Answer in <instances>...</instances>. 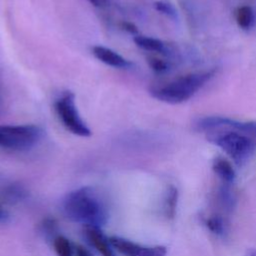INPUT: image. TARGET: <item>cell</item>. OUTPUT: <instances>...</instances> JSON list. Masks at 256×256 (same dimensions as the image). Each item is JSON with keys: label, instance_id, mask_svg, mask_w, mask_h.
<instances>
[{"label": "cell", "instance_id": "obj_23", "mask_svg": "<svg viewBox=\"0 0 256 256\" xmlns=\"http://www.w3.org/2000/svg\"><path fill=\"white\" fill-rule=\"evenodd\" d=\"M93 6L95 7H101L104 4L105 0H88Z\"/></svg>", "mask_w": 256, "mask_h": 256}, {"label": "cell", "instance_id": "obj_25", "mask_svg": "<svg viewBox=\"0 0 256 256\" xmlns=\"http://www.w3.org/2000/svg\"><path fill=\"white\" fill-rule=\"evenodd\" d=\"M249 256H256V250L252 251V252L249 254Z\"/></svg>", "mask_w": 256, "mask_h": 256}, {"label": "cell", "instance_id": "obj_20", "mask_svg": "<svg viewBox=\"0 0 256 256\" xmlns=\"http://www.w3.org/2000/svg\"><path fill=\"white\" fill-rule=\"evenodd\" d=\"M154 7L157 11H159L163 14H166L168 16H174L175 15V11H174L173 7L170 4H168L164 1H156L154 3Z\"/></svg>", "mask_w": 256, "mask_h": 256}, {"label": "cell", "instance_id": "obj_16", "mask_svg": "<svg viewBox=\"0 0 256 256\" xmlns=\"http://www.w3.org/2000/svg\"><path fill=\"white\" fill-rule=\"evenodd\" d=\"M53 246L58 256H73V249L70 241L61 235L53 239Z\"/></svg>", "mask_w": 256, "mask_h": 256}, {"label": "cell", "instance_id": "obj_3", "mask_svg": "<svg viewBox=\"0 0 256 256\" xmlns=\"http://www.w3.org/2000/svg\"><path fill=\"white\" fill-rule=\"evenodd\" d=\"M42 129L33 124L0 126V146L11 150H28L41 139Z\"/></svg>", "mask_w": 256, "mask_h": 256}, {"label": "cell", "instance_id": "obj_11", "mask_svg": "<svg viewBox=\"0 0 256 256\" xmlns=\"http://www.w3.org/2000/svg\"><path fill=\"white\" fill-rule=\"evenodd\" d=\"M217 201L225 212H231L236 205V195L231 184L222 183L217 191Z\"/></svg>", "mask_w": 256, "mask_h": 256}, {"label": "cell", "instance_id": "obj_19", "mask_svg": "<svg viewBox=\"0 0 256 256\" xmlns=\"http://www.w3.org/2000/svg\"><path fill=\"white\" fill-rule=\"evenodd\" d=\"M42 230L47 236H54L57 231V223L52 218H46L42 223Z\"/></svg>", "mask_w": 256, "mask_h": 256}, {"label": "cell", "instance_id": "obj_5", "mask_svg": "<svg viewBox=\"0 0 256 256\" xmlns=\"http://www.w3.org/2000/svg\"><path fill=\"white\" fill-rule=\"evenodd\" d=\"M55 111L63 126L72 134L80 137H89L92 131L82 119L77 105L75 95L71 91H66L54 103Z\"/></svg>", "mask_w": 256, "mask_h": 256}, {"label": "cell", "instance_id": "obj_10", "mask_svg": "<svg viewBox=\"0 0 256 256\" xmlns=\"http://www.w3.org/2000/svg\"><path fill=\"white\" fill-rule=\"evenodd\" d=\"M213 171L221 179L222 183L232 184L235 180L236 173L231 163L222 157H217L213 161Z\"/></svg>", "mask_w": 256, "mask_h": 256}, {"label": "cell", "instance_id": "obj_15", "mask_svg": "<svg viewBox=\"0 0 256 256\" xmlns=\"http://www.w3.org/2000/svg\"><path fill=\"white\" fill-rule=\"evenodd\" d=\"M205 225L209 231L217 236H225L227 233V224L221 215H213L205 219Z\"/></svg>", "mask_w": 256, "mask_h": 256}, {"label": "cell", "instance_id": "obj_22", "mask_svg": "<svg viewBox=\"0 0 256 256\" xmlns=\"http://www.w3.org/2000/svg\"><path fill=\"white\" fill-rule=\"evenodd\" d=\"M75 256H93L89 250L81 245H76L75 247Z\"/></svg>", "mask_w": 256, "mask_h": 256}, {"label": "cell", "instance_id": "obj_17", "mask_svg": "<svg viewBox=\"0 0 256 256\" xmlns=\"http://www.w3.org/2000/svg\"><path fill=\"white\" fill-rule=\"evenodd\" d=\"M6 198L10 201H19L26 197V191L20 186H10L5 192Z\"/></svg>", "mask_w": 256, "mask_h": 256}, {"label": "cell", "instance_id": "obj_2", "mask_svg": "<svg viewBox=\"0 0 256 256\" xmlns=\"http://www.w3.org/2000/svg\"><path fill=\"white\" fill-rule=\"evenodd\" d=\"M214 73L212 71L190 73L174 79L173 81L151 89L150 93L155 99L168 104H180L190 99L206 82H208Z\"/></svg>", "mask_w": 256, "mask_h": 256}, {"label": "cell", "instance_id": "obj_13", "mask_svg": "<svg viewBox=\"0 0 256 256\" xmlns=\"http://www.w3.org/2000/svg\"><path fill=\"white\" fill-rule=\"evenodd\" d=\"M235 19L237 22V25L244 29H250L255 21V16H254V11L250 6L244 5L240 6L236 9L235 13Z\"/></svg>", "mask_w": 256, "mask_h": 256}, {"label": "cell", "instance_id": "obj_7", "mask_svg": "<svg viewBox=\"0 0 256 256\" xmlns=\"http://www.w3.org/2000/svg\"><path fill=\"white\" fill-rule=\"evenodd\" d=\"M91 51L94 57L97 58L100 62L108 66H111L113 68L127 69L133 65L128 59H126L125 57H123L122 55H120L119 53H117L111 48L95 45L92 47Z\"/></svg>", "mask_w": 256, "mask_h": 256}, {"label": "cell", "instance_id": "obj_9", "mask_svg": "<svg viewBox=\"0 0 256 256\" xmlns=\"http://www.w3.org/2000/svg\"><path fill=\"white\" fill-rule=\"evenodd\" d=\"M235 119L225 116H207L200 118L196 122V128L200 131H213L218 128H233Z\"/></svg>", "mask_w": 256, "mask_h": 256}, {"label": "cell", "instance_id": "obj_4", "mask_svg": "<svg viewBox=\"0 0 256 256\" xmlns=\"http://www.w3.org/2000/svg\"><path fill=\"white\" fill-rule=\"evenodd\" d=\"M208 140L220 147L237 165H242L249 158L254 148L251 138L238 131L213 133L208 137Z\"/></svg>", "mask_w": 256, "mask_h": 256}, {"label": "cell", "instance_id": "obj_24", "mask_svg": "<svg viewBox=\"0 0 256 256\" xmlns=\"http://www.w3.org/2000/svg\"><path fill=\"white\" fill-rule=\"evenodd\" d=\"M6 217H7V216H6L5 211H3V210H2V208L0 207V220H4Z\"/></svg>", "mask_w": 256, "mask_h": 256}, {"label": "cell", "instance_id": "obj_8", "mask_svg": "<svg viewBox=\"0 0 256 256\" xmlns=\"http://www.w3.org/2000/svg\"><path fill=\"white\" fill-rule=\"evenodd\" d=\"M85 237L87 241L102 255V256H116L109 239L102 233L100 228L93 226H85Z\"/></svg>", "mask_w": 256, "mask_h": 256}, {"label": "cell", "instance_id": "obj_18", "mask_svg": "<svg viewBox=\"0 0 256 256\" xmlns=\"http://www.w3.org/2000/svg\"><path fill=\"white\" fill-rule=\"evenodd\" d=\"M148 65L150 66V68L157 72V73H163L165 71L168 70V64L166 61L159 59V58H155V57H150L147 59Z\"/></svg>", "mask_w": 256, "mask_h": 256}, {"label": "cell", "instance_id": "obj_12", "mask_svg": "<svg viewBox=\"0 0 256 256\" xmlns=\"http://www.w3.org/2000/svg\"><path fill=\"white\" fill-rule=\"evenodd\" d=\"M134 43L141 49L151 52L163 53L165 51V44L163 41L157 38L148 37L144 35H136L133 38Z\"/></svg>", "mask_w": 256, "mask_h": 256}, {"label": "cell", "instance_id": "obj_21", "mask_svg": "<svg viewBox=\"0 0 256 256\" xmlns=\"http://www.w3.org/2000/svg\"><path fill=\"white\" fill-rule=\"evenodd\" d=\"M122 27L124 30H126L127 32L131 33V34H135L138 35V28L137 26L134 24V23H131V22H123L122 23Z\"/></svg>", "mask_w": 256, "mask_h": 256}, {"label": "cell", "instance_id": "obj_1", "mask_svg": "<svg viewBox=\"0 0 256 256\" xmlns=\"http://www.w3.org/2000/svg\"><path fill=\"white\" fill-rule=\"evenodd\" d=\"M63 211L71 221L100 228L108 219L107 207L92 187L71 191L63 200Z\"/></svg>", "mask_w": 256, "mask_h": 256}, {"label": "cell", "instance_id": "obj_14", "mask_svg": "<svg viewBox=\"0 0 256 256\" xmlns=\"http://www.w3.org/2000/svg\"><path fill=\"white\" fill-rule=\"evenodd\" d=\"M177 201H178V191L174 186H170L165 194L164 198V215L168 219H172L175 216L176 213V207H177Z\"/></svg>", "mask_w": 256, "mask_h": 256}, {"label": "cell", "instance_id": "obj_6", "mask_svg": "<svg viewBox=\"0 0 256 256\" xmlns=\"http://www.w3.org/2000/svg\"><path fill=\"white\" fill-rule=\"evenodd\" d=\"M111 245L125 256H165L167 249L164 246H142L120 237H110Z\"/></svg>", "mask_w": 256, "mask_h": 256}]
</instances>
